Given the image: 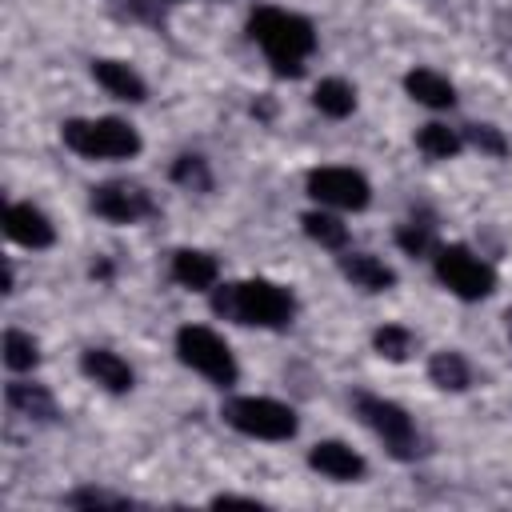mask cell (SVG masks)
<instances>
[{
    "mask_svg": "<svg viewBox=\"0 0 512 512\" xmlns=\"http://www.w3.org/2000/svg\"><path fill=\"white\" fill-rule=\"evenodd\" d=\"M248 36L264 48L276 76H304V60L316 52V28L312 20L284 12V8H256L248 16Z\"/></svg>",
    "mask_w": 512,
    "mask_h": 512,
    "instance_id": "1",
    "label": "cell"
},
{
    "mask_svg": "<svg viewBox=\"0 0 512 512\" xmlns=\"http://www.w3.org/2000/svg\"><path fill=\"white\" fill-rule=\"evenodd\" d=\"M212 312L232 324H256V328H284L296 316V300L288 288L272 280H236L220 284L212 292Z\"/></svg>",
    "mask_w": 512,
    "mask_h": 512,
    "instance_id": "2",
    "label": "cell"
},
{
    "mask_svg": "<svg viewBox=\"0 0 512 512\" xmlns=\"http://www.w3.org/2000/svg\"><path fill=\"white\" fill-rule=\"evenodd\" d=\"M60 140H64V148H72L84 160H132L140 152V132L116 116L64 120Z\"/></svg>",
    "mask_w": 512,
    "mask_h": 512,
    "instance_id": "3",
    "label": "cell"
},
{
    "mask_svg": "<svg viewBox=\"0 0 512 512\" xmlns=\"http://www.w3.org/2000/svg\"><path fill=\"white\" fill-rule=\"evenodd\" d=\"M220 416L228 428H236L252 440H292L300 428L296 412L272 396H232V400H224Z\"/></svg>",
    "mask_w": 512,
    "mask_h": 512,
    "instance_id": "4",
    "label": "cell"
},
{
    "mask_svg": "<svg viewBox=\"0 0 512 512\" xmlns=\"http://www.w3.org/2000/svg\"><path fill=\"white\" fill-rule=\"evenodd\" d=\"M176 356H180V364H188L192 372L208 376L216 388H232L236 376H240L236 356H232V348L224 344V336H216V332L204 328V324H184V328L176 332Z\"/></svg>",
    "mask_w": 512,
    "mask_h": 512,
    "instance_id": "5",
    "label": "cell"
},
{
    "mask_svg": "<svg viewBox=\"0 0 512 512\" xmlns=\"http://www.w3.org/2000/svg\"><path fill=\"white\" fill-rule=\"evenodd\" d=\"M432 264H436V276L440 284L460 296V300H484L496 292V272L492 264H484L472 248L464 244H436L432 252Z\"/></svg>",
    "mask_w": 512,
    "mask_h": 512,
    "instance_id": "6",
    "label": "cell"
},
{
    "mask_svg": "<svg viewBox=\"0 0 512 512\" xmlns=\"http://www.w3.org/2000/svg\"><path fill=\"white\" fill-rule=\"evenodd\" d=\"M352 404H356V416L384 440V448H388L396 460H412V456L420 452V432H416L412 416H408L400 404H392V400H384V396H368V392H360Z\"/></svg>",
    "mask_w": 512,
    "mask_h": 512,
    "instance_id": "7",
    "label": "cell"
},
{
    "mask_svg": "<svg viewBox=\"0 0 512 512\" xmlns=\"http://www.w3.org/2000/svg\"><path fill=\"white\" fill-rule=\"evenodd\" d=\"M304 188L312 200H320L328 208H344V212H360L372 200V184L356 168H312Z\"/></svg>",
    "mask_w": 512,
    "mask_h": 512,
    "instance_id": "8",
    "label": "cell"
},
{
    "mask_svg": "<svg viewBox=\"0 0 512 512\" xmlns=\"http://www.w3.org/2000/svg\"><path fill=\"white\" fill-rule=\"evenodd\" d=\"M92 212L104 216L108 224H136V220L152 216L156 204H152V196L140 184L108 180V184H96L92 188Z\"/></svg>",
    "mask_w": 512,
    "mask_h": 512,
    "instance_id": "9",
    "label": "cell"
},
{
    "mask_svg": "<svg viewBox=\"0 0 512 512\" xmlns=\"http://www.w3.org/2000/svg\"><path fill=\"white\" fill-rule=\"evenodd\" d=\"M308 468H316L320 476L340 480V484H352V480H360L368 472L364 456L356 448H348L344 440H320V444H312L308 448Z\"/></svg>",
    "mask_w": 512,
    "mask_h": 512,
    "instance_id": "10",
    "label": "cell"
},
{
    "mask_svg": "<svg viewBox=\"0 0 512 512\" xmlns=\"http://www.w3.org/2000/svg\"><path fill=\"white\" fill-rule=\"evenodd\" d=\"M4 232H8V240L24 244V248H52V240H56L52 220L32 204H8L4 208Z\"/></svg>",
    "mask_w": 512,
    "mask_h": 512,
    "instance_id": "11",
    "label": "cell"
},
{
    "mask_svg": "<svg viewBox=\"0 0 512 512\" xmlns=\"http://www.w3.org/2000/svg\"><path fill=\"white\" fill-rule=\"evenodd\" d=\"M80 372L92 380V384H100L104 392H128L132 388V368H128V360H120L116 352H108V348H84L80 352Z\"/></svg>",
    "mask_w": 512,
    "mask_h": 512,
    "instance_id": "12",
    "label": "cell"
},
{
    "mask_svg": "<svg viewBox=\"0 0 512 512\" xmlns=\"http://www.w3.org/2000/svg\"><path fill=\"white\" fill-rule=\"evenodd\" d=\"M92 80H96L108 96H116V100H124V104H140V100L148 96V84H144L140 72H136L132 64H124V60H92Z\"/></svg>",
    "mask_w": 512,
    "mask_h": 512,
    "instance_id": "13",
    "label": "cell"
},
{
    "mask_svg": "<svg viewBox=\"0 0 512 512\" xmlns=\"http://www.w3.org/2000/svg\"><path fill=\"white\" fill-rule=\"evenodd\" d=\"M172 280L188 292H208L220 280V264H216V256H208L200 248H176L172 252Z\"/></svg>",
    "mask_w": 512,
    "mask_h": 512,
    "instance_id": "14",
    "label": "cell"
},
{
    "mask_svg": "<svg viewBox=\"0 0 512 512\" xmlns=\"http://www.w3.org/2000/svg\"><path fill=\"white\" fill-rule=\"evenodd\" d=\"M340 272L356 288H364V292H388L396 284V272L380 256H372V252H348V256H340Z\"/></svg>",
    "mask_w": 512,
    "mask_h": 512,
    "instance_id": "15",
    "label": "cell"
},
{
    "mask_svg": "<svg viewBox=\"0 0 512 512\" xmlns=\"http://www.w3.org/2000/svg\"><path fill=\"white\" fill-rule=\"evenodd\" d=\"M4 400H8V408H12L16 416H24V420H40V424L56 420V400H52V392H48L44 384L12 380L8 392H4Z\"/></svg>",
    "mask_w": 512,
    "mask_h": 512,
    "instance_id": "16",
    "label": "cell"
},
{
    "mask_svg": "<svg viewBox=\"0 0 512 512\" xmlns=\"http://www.w3.org/2000/svg\"><path fill=\"white\" fill-rule=\"evenodd\" d=\"M404 88H408V96H412L416 104H424V108H452V104H456L452 80L440 76V72H432V68H412V72L404 76Z\"/></svg>",
    "mask_w": 512,
    "mask_h": 512,
    "instance_id": "17",
    "label": "cell"
},
{
    "mask_svg": "<svg viewBox=\"0 0 512 512\" xmlns=\"http://www.w3.org/2000/svg\"><path fill=\"white\" fill-rule=\"evenodd\" d=\"M428 376H432V384L444 388V392H464V388L472 384L468 360H464L460 352H452V348H444V352H436V356L428 360Z\"/></svg>",
    "mask_w": 512,
    "mask_h": 512,
    "instance_id": "18",
    "label": "cell"
},
{
    "mask_svg": "<svg viewBox=\"0 0 512 512\" xmlns=\"http://www.w3.org/2000/svg\"><path fill=\"white\" fill-rule=\"evenodd\" d=\"M312 104H316L324 116L344 120V116L356 108V88H352L348 80H340V76H328V80H320V84H316Z\"/></svg>",
    "mask_w": 512,
    "mask_h": 512,
    "instance_id": "19",
    "label": "cell"
},
{
    "mask_svg": "<svg viewBox=\"0 0 512 512\" xmlns=\"http://www.w3.org/2000/svg\"><path fill=\"white\" fill-rule=\"evenodd\" d=\"M416 148L428 156V160H452L460 148H464V136L448 124H424L416 132Z\"/></svg>",
    "mask_w": 512,
    "mask_h": 512,
    "instance_id": "20",
    "label": "cell"
},
{
    "mask_svg": "<svg viewBox=\"0 0 512 512\" xmlns=\"http://www.w3.org/2000/svg\"><path fill=\"white\" fill-rule=\"evenodd\" d=\"M396 244L408 252V256H432L436 252V224L428 216H408L400 228H396Z\"/></svg>",
    "mask_w": 512,
    "mask_h": 512,
    "instance_id": "21",
    "label": "cell"
},
{
    "mask_svg": "<svg viewBox=\"0 0 512 512\" xmlns=\"http://www.w3.org/2000/svg\"><path fill=\"white\" fill-rule=\"evenodd\" d=\"M40 364V344L20 332V328H8L4 332V368L8 372H32Z\"/></svg>",
    "mask_w": 512,
    "mask_h": 512,
    "instance_id": "22",
    "label": "cell"
},
{
    "mask_svg": "<svg viewBox=\"0 0 512 512\" xmlns=\"http://www.w3.org/2000/svg\"><path fill=\"white\" fill-rule=\"evenodd\" d=\"M300 224H304V232H308L320 248H344V244H348V228H344L332 212H304Z\"/></svg>",
    "mask_w": 512,
    "mask_h": 512,
    "instance_id": "23",
    "label": "cell"
},
{
    "mask_svg": "<svg viewBox=\"0 0 512 512\" xmlns=\"http://www.w3.org/2000/svg\"><path fill=\"white\" fill-rule=\"evenodd\" d=\"M172 180H176L180 188H192V192H208V188H212V172H208V160H204V156H192V152L176 156V164H172Z\"/></svg>",
    "mask_w": 512,
    "mask_h": 512,
    "instance_id": "24",
    "label": "cell"
},
{
    "mask_svg": "<svg viewBox=\"0 0 512 512\" xmlns=\"http://www.w3.org/2000/svg\"><path fill=\"white\" fill-rule=\"evenodd\" d=\"M412 332L404 328V324H384V328H376L372 332V348L384 356V360H408V352H412Z\"/></svg>",
    "mask_w": 512,
    "mask_h": 512,
    "instance_id": "25",
    "label": "cell"
},
{
    "mask_svg": "<svg viewBox=\"0 0 512 512\" xmlns=\"http://www.w3.org/2000/svg\"><path fill=\"white\" fill-rule=\"evenodd\" d=\"M464 144H472V148H480L484 156H508V140H504V132L500 128H492V124H468L464 128Z\"/></svg>",
    "mask_w": 512,
    "mask_h": 512,
    "instance_id": "26",
    "label": "cell"
},
{
    "mask_svg": "<svg viewBox=\"0 0 512 512\" xmlns=\"http://www.w3.org/2000/svg\"><path fill=\"white\" fill-rule=\"evenodd\" d=\"M64 504L72 508H132L128 496H112V492H100V488H76L64 496Z\"/></svg>",
    "mask_w": 512,
    "mask_h": 512,
    "instance_id": "27",
    "label": "cell"
},
{
    "mask_svg": "<svg viewBox=\"0 0 512 512\" xmlns=\"http://www.w3.org/2000/svg\"><path fill=\"white\" fill-rule=\"evenodd\" d=\"M212 508H260L256 496H212Z\"/></svg>",
    "mask_w": 512,
    "mask_h": 512,
    "instance_id": "28",
    "label": "cell"
},
{
    "mask_svg": "<svg viewBox=\"0 0 512 512\" xmlns=\"http://www.w3.org/2000/svg\"><path fill=\"white\" fill-rule=\"evenodd\" d=\"M504 320H508V336H512V308H508V316H504Z\"/></svg>",
    "mask_w": 512,
    "mask_h": 512,
    "instance_id": "29",
    "label": "cell"
}]
</instances>
